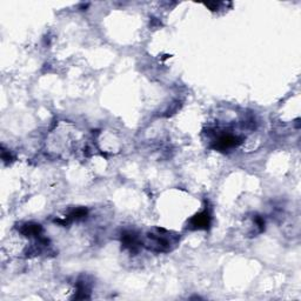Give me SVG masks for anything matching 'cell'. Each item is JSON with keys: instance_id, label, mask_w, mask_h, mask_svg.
Here are the masks:
<instances>
[{"instance_id": "1", "label": "cell", "mask_w": 301, "mask_h": 301, "mask_svg": "<svg viewBox=\"0 0 301 301\" xmlns=\"http://www.w3.org/2000/svg\"><path fill=\"white\" fill-rule=\"evenodd\" d=\"M158 233L148 234L147 247L154 252H168L171 251V246L173 244L172 237L168 236L167 231L157 230Z\"/></svg>"}, {"instance_id": "2", "label": "cell", "mask_w": 301, "mask_h": 301, "mask_svg": "<svg viewBox=\"0 0 301 301\" xmlns=\"http://www.w3.org/2000/svg\"><path fill=\"white\" fill-rule=\"evenodd\" d=\"M242 140H244V139H242L240 135H236L232 133H222L216 138L214 145H213V148L220 150V152H223V150L238 147L242 142Z\"/></svg>"}, {"instance_id": "3", "label": "cell", "mask_w": 301, "mask_h": 301, "mask_svg": "<svg viewBox=\"0 0 301 301\" xmlns=\"http://www.w3.org/2000/svg\"><path fill=\"white\" fill-rule=\"evenodd\" d=\"M212 222V216L208 211H203L198 213L191 218L189 226L191 230H208Z\"/></svg>"}, {"instance_id": "4", "label": "cell", "mask_w": 301, "mask_h": 301, "mask_svg": "<svg viewBox=\"0 0 301 301\" xmlns=\"http://www.w3.org/2000/svg\"><path fill=\"white\" fill-rule=\"evenodd\" d=\"M121 244L131 252H135L141 246V241L134 232H124L121 234Z\"/></svg>"}, {"instance_id": "5", "label": "cell", "mask_w": 301, "mask_h": 301, "mask_svg": "<svg viewBox=\"0 0 301 301\" xmlns=\"http://www.w3.org/2000/svg\"><path fill=\"white\" fill-rule=\"evenodd\" d=\"M43 232V227L39 223H25L20 227V233L24 234L25 237H40Z\"/></svg>"}, {"instance_id": "6", "label": "cell", "mask_w": 301, "mask_h": 301, "mask_svg": "<svg viewBox=\"0 0 301 301\" xmlns=\"http://www.w3.org/2000/svg\"><path fill=\"white\" fill-rule=\"evenodd\" d=\"M2 158H3V160L5 161V163H9V161L12 160V156H11V153L6 152V150L4 148H3V152H2Z\"/></svg>"}]
</instances>
